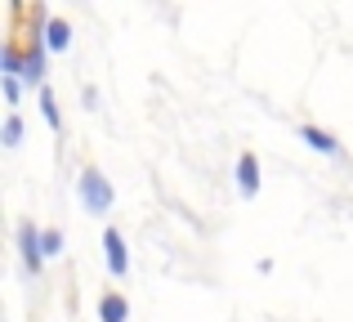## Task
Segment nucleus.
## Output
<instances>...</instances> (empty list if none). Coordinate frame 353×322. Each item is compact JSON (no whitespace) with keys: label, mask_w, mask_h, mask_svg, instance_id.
Listing matches in <instances>:
<instances>
[{"label":"nucleus","mask_w":353,"mask_h":322,"mask_svg":"<svg viewBox=\"0 0 353 322\" xmlns=\"http://www.w3.org/2000/svg\"><path fill=\"white\" fill-rule=\"evenodd\" d=\"M77 188H81V201H85L90 215H108V210H112L117 192H112V183L103 179V170L85 165V170H81V179H77Z\"/></svg>","instance_id":"f257e3e1"},{"label":"nucleus","mask_w":353,"mask_h":322,"mask_svg":"<svg viewBox=\"0 0 353 322\" xmlns=\"http://www.w3.org/2000/svg\"><path fill=\"white\" fill-rule=\"evenodd\" d=\"M0 139H5V148H18V143H23V117H18V112L5 117V130H0Z\"/></svg>","instance_id":"1a4fd4ad"},{"label":"nucleus","mask_w":353,"mask_h":322,"mask_svg":"<svg viewBox=\"0 0 353 322\" xmlns=\"http://www.w3.org/2000/svg\"><path fill=\"white\" fill-rule=\"evenodd\" d=\"M103 260H108V273H112V278H125V273H130L125 237H121V228H112V224L103 228Z\"/></svg>","instance_id":"7ed1b4c3"},{"label":"nucleus","mask_w":353,"mask_h":322,"mask_svg":"<svg viewBox=\"0 0 353 322\" xmlns=\"http://www.w3.org/2000/svg\"><path fill=\"white\" fill-rule=\"evenodd\" d=\"M41 242H45V260H54V255H63V233L59 228H41Z\"/></svg>","instance_id":"9d476101"},{"label":"nucleus","mask_w":353,"mask_h":322,"mask_svg":"<svg viewBox=\"0 0 353 322\" xmlns=\"http://www.w3.org/2000/svg\"><path fill=\"white\" fill-rule=\"evenodd\" d=\"M41 112H45V121H50V130H63V112H59V99H54L50 85H41Z\"/></svg>","instance_id":"6e6552de"},{"label":"nucleus","mask_w":353,"mask_h":322,"mask_svg":"<svg viewBox=\"0 0 353 322\" xmlns=\"http://www.w3.org/2000/svg\"><path fill=\"white\" fill-rule=\"evenodd\" d=\"M300 139L309 143L313 152H327V157H345V148H340V139H336L331 130H322V125H309V121H304V125H300Z\"/></svg>","instance_id":"39448f33"},{"label":"nucleus","mask_w":353,"mask_h":322,"mask_svg":"<svg viewBox=\"0 0 353 322\" xmlns=\"http://www.w3.org/2000/svg\"><path fill=\"white\" fill-rule=\"evenodd\" d=\"M81 99H85V108H99V90H94V85L81 90Z\"/></svg>","instance_id":"f8f14e48"},{"label":"nucleus","mask_w":353,"mask_h":322,"mask_svg":"<svg viewBox=\"0 0 353 322\" xmlns=\"http://www.w3.org/2000/svg\"><path fill=\"white\" fill-rule=\"evenodd\" d=\"M0 90H5L9 108H18V99H23V81H18V77H0Z\"/></svg>","instance_id":"9b49d317"},{"label":"nucleus","mask_w":353,"mask_h":322,"mask_svg":"<svg viewBox=\"0 0 353 322\" xmlns=\"http://www.w3.org/2000/svg\"><path fill=\"white\" fill-rule=\"evenodd\" d=\"M18 251H23L27 273H41L45 269V242H41V228H36L32 219H23V224H18Z\"/></svg>","instance_id":"f03ea898"},{"label":"nucleus","mask_w":353,"mask_h":322,"mask_svg":"<svg viewBox=\"0 0 353 322\" xmlns=\"http://www.w3.org/2000/svg\"><path fill=\"white\" fill-rule=\"evenodd\" d=\"M45 45H50V50H68L72 45V23L68 18H50V23H45Z\"/></svg>","instance_id":"0eeeda50"},{"label":"nucleus","mask_w":353,"mask_h":322,"mask_svg":"<svg viewBox=\"0 0 353 322\" xmlns=\"http://www.w3.org/2000/svg\"><path fill=\"white\" fill-rule=\"evenodd\" d=\"M99 318L103 322H130V300L121 291H103L99 296Z\"/></svg>","instance_id":"423d86ee"},{"label":"nucleus","mask_w":353,"mask_h":322,"mask_svg":"<svg viewBox=\"0 0 353 322\" xmlns=\"http://www.w3.org/2000/svg\"><path fill=\"white\" fill-rule=\"evenodd\" d=\"M237 192L241 197H255L259 192V157L255 152H237Z\"/></svg>","instance_id":"20e7f679"}]
</instances>
